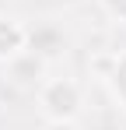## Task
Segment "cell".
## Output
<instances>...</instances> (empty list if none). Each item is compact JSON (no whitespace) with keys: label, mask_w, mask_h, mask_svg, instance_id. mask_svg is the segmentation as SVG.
<instances>
[{"label":"cell","mask_w":126,"mask_h":130,"mask_svg":"<svg viewBox=\"0 0 126 130\" xmlns=\"http://www.w3.org/2000/svg\"><path fill=\"white\" fill-rule=\"evenodd\" d=\"M42 120H77L84 109V85L77 77H46L35 91Z\"/></svg>","instance_id":"obj_1"},{"label":"cell","mask_w":126,"mask_h":130,"mask_svg":"<svg viewBox=\"0 0 126 130\" xmlns=\"http://www.w3.org/2000/svg\"><path fill=\"white\" fill-rule=\"evenodd\" d=\"M4 74H7V81L14 88H21V91H39V85L49 77V63L42 60L39 53L25 49V53H18L14 60L4 63Z\"/></svg>","instance_id":"obj_2"},{"label":"cell","mask_w":126,"mask_h":130,"mask_svg":"<svg viewBox=\"0 0 126 130\" xmlns=\"http://www.w3.org/2000/svg\"><path fill=\"white\" fill-rule=\"evenodd\" d=\"M67 32H63L56 21H42L35 28H28V49L32 53H39L46 63H53V60H60L67 56Z\"/></svg>","instance_id":"obj_3"},{"label":"cell","mask_w":126,"mask_h":130,"mask_svg":"<svg viewBox=\"0 0 126 130\" xmlns=\"http://www.w3.org/2000/svg\"><path fill=\"white\" fill-rule=\"evenodd\" d=\"M28 49V25L14 14H0V63Z\"/></svg>","instance_id":"obj_4"},{"label":"cell","mask_w":126,"mask_h":130,"mask_svg":"<svg viewBox=\"0 0 126 130\" xmlns=\"http://www.w3.org/2000/svg\"><path fill=\"white\" fill-rule=\"evenodd\" d=\"M105 81H109V91L116 95V102L126 106V49L123 53H112L109 70H105Z\"/></svg>","instance_id":"obj_5"},{"label":"cell","mask_w":126,"mask_h":130,"mask_svg":"<svg viewBox=\"0 0 126 130\" xmlns=\"http://www.w3.org/2000/svg\"><path fill=\"white\" fill-rule=\"evenodd\" d=\"M98 7L105 11V18L116 25H126V0H98Z\"/></svg>","instance_id":"obj_6"},{"label":"cell","mask_w":126,"mask_h":130,"mask_svg":"<svg viewBox=\"0 0 126 130\" xmlns=\"http://www.w3.org/2000/svg\"><path fill=\"white\" fill-rule=\"evenodd\" d=\"M39 130H81L77 120H42Z\"/></svg>","instance_id":"obj_7"},{"label":"cell","mask_w":126,"mask_h":130,"mask_svg":"<svg viewBox=\"0 0 126 130\" xmlns=\"http://www.w3.org/2000/svg\"><path fill=\"white\" fill-rule=\"evenodd\" d=\"M0 109H4V99H0Z\"/></svg>","instance_id":"obj_8"}]
</instances>
